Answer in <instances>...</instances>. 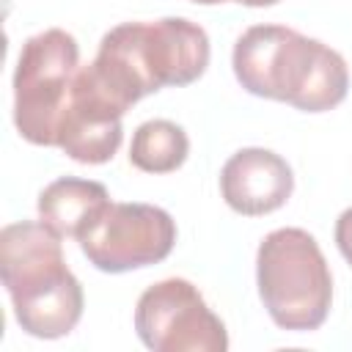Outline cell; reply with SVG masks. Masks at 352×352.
I'll list each match as a JSON object with an SVG mask.
<instances>
[{
  "label": "cell",
  "mask_w": 352,
  "mask_h": 352,
  "mask_svg": "<svg viewBox=\"0 0 352 352\" xmlns=\"http://www.w3.org/2000/svg\"><path fill=\"white\" fill-rule=\"evenodd\" d=\"M239 85L302 113H324L346 99L349 69L341 52L283 25L248 28L231 55Z\"/></svg>",
  "instance_id": "cell-1"
},
{
  "label": "cell",
  "mask_w": 352,
  "mask_h": 352,
  "mask_svg": "<svg viewBox=\"0 0 352 352\" xmlns=\"http://www.w3.org/2000/svg\"><path fill=\"white\" fill-rule=\"evenodd\" d=\"M209 66V36L184 16L121 22L99 41L91 60L96 77L129 110L160 88L195 82Z\"/></svg>",
  "instance_id": "cell-2"
},
{
  "label": "cell",
  "mask_w": 352,
  "mask_h": 352,
  "mask_svg": "<svg viewBox=\"0 0 352 352\" xmlns=\"http://www.w3.org/2000/svg\"><path fill=\"white\" fill-rule=\"evenodd\" d=\"M0 278L19 327L33 338H63L82 316V286L66 267L60 236L41 220L0 231Z\"/></svg>",
  "instance_id": "cell-3"
},
{
  "label": "cell",
  "mask_w": 352,
  "mask_h": 352,
  "mask_svg": "<svg viewBox=\"0 0 352 352\" xmlns=\"http://www.w3.org/2000/svg\"><path fill=\"white\" fill-rule=\"evenodd\" d=\"M256 283L278 327L308 333L324 324L333 302V275L322 248L308 231H270L256 253Z\"/></svg>",
  "instance_id": "cell-4"
},
{
  "label": "cell",
  "mask_w": 352,
  "mask_h": 352,
  "mask_svg": "<svg viewBox=\"0 0 352 352\" xmlns=\"http://www.w3.org/2000/svg\"><path fill=\"white\" fill-rule=\"evenodd\" d=\"M80 69L77 38L60 28L30 36L14 72V124L33 146H58V121Z\"/></svg>",
  "instance_id": "cell-5"
},
{
  "label": "cell",
  "mask_w": 352,
  "mask_h": 352,
  "mask_svg": "<svg viewBox=\"0 0 352 352\" xmlns=\"http://www.w3.org/2000/svg\"><path fill=\"white\" fill-rule=\"evenodd\" d=\"M77 242L96 270L118 275L168 258L176 245V223L160 206L110 201Z\"/></svg>",
  "instance_id": "cell-6"
},
{
  "label": "cell",
  "mask_w": 352,
  "mask_h": 352,
  "mask_svg": "<svg viewBox=\"0 0 352 352\" xmlns=\"http://www.w3.org/2000/svg\"><path fill=\"white\" fill-rule=\"evenodd\" d=\"M135 330L138 338L154 352L228 349L226 324L184 278H165L138 297Z\"/></svg>",
  "instance_id": "cell-7"
},
{
  "label": "cell",
  "mask_w": 352,
  "mask_h": 352,
  "mask_svg": "<svg viewBox=\"0 0 352 352\" xmlns=\"http://www.w3.org/2000/svg\"><path fill=\"white\" fill-rule=\"evenodd\" d=\"M124 113L126 107L96 77L91 63L80 66L58 121V148L82 165L113 160L124 140Z\"/></svg>",
  "instance_id": "cell-8"
},
{
  "label": "cell",
  "mask_w": 352,
  "mask_h": 352,
  "mask_svg": "<svg viewBox=\"0 0 352 352\" xmlns=\"http://www.w3.org/2000/svg\"><path fill=\"white\" fill-rule=\"evenodd\" d=\"M294 190L289 162L270 148H239L220 170V192L226 204L248 217L280 209Z\"/></svg>",
  "instance_id": "cell-9"
},
{
  "label": "cell",
  "mask_w": 352,
  "mask_h": 352,
  "mask_svg": "<svg viewBox=\"0 0 352 352\" xmlns=\"http://www.w3.org/2000/svg\"><path fill=\"white\" fill-rule=\"evenodd\" d=\"M110 204L104 184L77 176L50 182L38 192V220L50 226L60 239L80 236L85 226Z\"/></svg>",
  "instance_id": "cell-10"
},
{
  "label": "cell",
  "mask_w": 352,
  "mask_h": 352,
  "mask_svg": "<svg viewBox=\"0 0 352 352\" xmlns=\"http://www.w3.org/2000/svg\"><path fill=\"white\" fill-rule=\"evenodd\" d=\"M187 154H190L187 132L168 118H154L140 124L129 146V162L143 173H170L184 165Z\"/></svg>",
  "instance_id": "cell-11"
},
{
  "label": "cell",
  "mask_w": 352,
  "mask_h": 352,
  "mask_svg": "<svg viewBox=\"0 0 352 352\" xmlns=\"http://www.w3.org/2000/svg\"><path fill=\"white\" fill-rule=\"evenodd\" d=\"M336 245H338L341 256L346 258V264L352 267V206L344 209L336 220Z\"/></svg>",
  "instance_id": "cell-12"
},
{
  "label": "cell",
  "mask_w": 352,
  "mask_h": 352,
  "mask_svg": "<svg viewBox=\"0 0 352 352\" xmlns=\"http://www.w3.org/2000/svg\"><path fill=\"white\" fill-rule=\"evenodd\" d=\"M236 3L250 6V8H261V6H275V3H280V0H236Z\"/></svg>",
  "instance_id": "cell-13"
},
{
  "label": "cell",
  "mask_w": 352,
  "mask_h": 352,
  "mask_svg": "<svg viewBox=\"0 0 352 352\" xmlns=\"http://www.w3.org/2000/svg\"><path fill=\"white\" fill-rule=\"evenodd\" d=\"M190 3H198V6H217V3H228V0H190Z\"/></svg>",
  "instance_id": "cell-14"
}]
</instances>
